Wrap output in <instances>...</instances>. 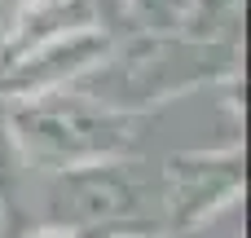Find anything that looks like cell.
<instances>
[{"label": "cell", "instance_id": "cell-2", "mask_svg": "<svg viewBox=\"0 0 251 238\" xmlns=\"http://www.w3.org/2000/svg\"><path fill=\"white\" fill-rule=\"evenodd\" d=\"M106 57V35L97 26H71L57 35H44L18 53H4L0 62V93L9 97H40L62 88L66 79L84 75Z\"/></svg>", "mask_w": 251, "mask_h": 238}, {"label": "cell", "instance_id": "cell-3", "mask_svg": "<svg viewBox=\"0 0 251 238\" xmlns=\"http://www.w3.org/2000/svg\"><path fill=\"white\" fill-rule=\"evenodd\" d=\"M137 22L150 31H172L181 22H190V13L199 9V0H128Z\"/></svg>", "mask_w": 251, "mask_h": 238}, {"label": "cell", "instance_id": "cell-1", "mask_svg": "<svg viewBox=\"0 0 251 238\" xmlns=\"http://www.w3.org/2000/svg\"><path fill=\"white\" fill-rule=\"evenodd\" d=\"M13 132L26 155L44 163H88L110 159L132 146L137 115H115L88 102H35L13 115Z\"/></svg>", "mask_w": 251, "mask_h": 238}, {"label": "cell", "instance_id": "cell-4", "mask_svg": "<svg viewBox=\"0 0 251 238\" xmlns=\"http://www.w3.org/2000/svg\"><path fill=\"white\" fill-rule=\"evenodd\" d=\"M40 238H88V234H40Z\"/></svg>", "mask_w": 251, "mask_h": 238}]
</instances>
